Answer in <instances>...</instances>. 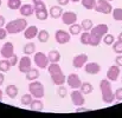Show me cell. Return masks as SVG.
<instances>
[{
    "instance_id": "1",
    "label": "cell",
    "mask_w": 122,
    "mask_h": 118,
    "mask_svg": "<svg viewBox=\"0 0 122 118\" xmlns=\"http://www.w3.org/2000/svg\"><path fill=\"white\" fill-rule=\"evenodd\" d=\"M107 33H108V26L106 24H98L97 26H94L90 30V45L97 46Z\"/></svg>"
},
{
    "instance_id": "2",
    "label": "cell",
    "mask_w": 122,
    "mask_h": 118,
    "mask_svg": "<svg viewBox=\"0 0 122 118\" xmlns=\"http://www.w3.org/2000/svg\"><path fill=\"white\" fill-rule=\"evenodd\" d=\"M100 90L102 92V100L104 103H113L115 100V93L113 92L112 84L109 83V79H102L100 81Z\"/></svg>"
},
{
    "instance_id": "3",
    "label": "cell",
    "mask_w": 122,
    "mask_h": 118,
    "mask_svg": "<svg viewBox=\"0 0 122 118\" xmlns=\"http://www.w3.org/2000/svg\"><path fill=\"white\" fill-rule=\"evenodd\" d=\"M27 27V21L25 18H18L14 20H11L10 23L6 24V31L8 32V34H15V33H20L23 31H25V28Z\"/></svg>"
},
{
    "instance_id": "4",
    "label": "cell",
    "mask_w": 122,
    "mask_h": 118,
    "mask_svg": "<svg viewBox=\"0 0 122 118\" xmlns=\"http://www.w3.org/2000/svg\"><path fill=\"white\" fill-rule=\"evenodd\" d=\"M29 91L35 98L41 99V98L44 97V86H43V84L41 81L32 80V83L29 84Z\"/></svg>"
},
{
    "instance_id": "5",
    "label": "cell",
    "mask_w": 122,
    "mask_h": 118,
    "mask_svg": "<svg viewBox=\"0 0 122 118\" xmlns=\"http://www.w3.org/2000/svg\"><path fill=\"white\" fill-rule=\"evenodd\" d=\"M94 9L96 12H98V13L109 14V13L113 12V6L107 0H96V5H95V8Z\"/></svg>"
},
{
    "instance_id": "6",
    "label": "cell",
    "mask_w": 122,
    "mask_h": 118,
    "mask_svg": "<svg viewBox=\"0 0 122 118\" xmlns=\"http://www.w3.org/2000/svg\"><path fill=\"white\" fill-rule=\"evenodd\" d=\"M33 60L36 63V65L39 67V69H46L50 64L49 61V58H47V54L43 53V52H37L33 57Z\"/></svg>"
},
{
    "instance_id": "7",
    "label": "cell",
    "mask_w": 122,
    "mask_h": 118,
    "mask_svg": "<svg viewBox=\"0 0 122 118\" xmlns=\"http://www.w3.org/2000/svg\"><path fill=\"white\" fill-rule=\"evenodd\" d=\"M31 59L29 56H24L19 59L18 61V67H19V71L21 73H27L31 69H32V64H31Z\"/></svg>"
},
{
    "instance_id": "8",
    "label": "cell",
    "mask_w": 122,
    "mask_h": 118,
    "mask_svg": "<svg viewBox=\"0 0 122 118\" xmlns=\"http://www.w3.org/2000/svg\"><path fill=\"white\" fill-rule=\"evenodd\" d=\"M0 54H1L2 58H6V59L11 58V57L14 54V47H13V44L10 42V41H8V42H5V44L2 45L1 50H0Z\"/></svg>"
},
{
    "instance_id": "9",
    "label": "cell",
    "mask_w": 122,
    "mask_h": 118,
    "mask_svg": "<svg viewBox=\"0 0 122 118\" xmlns=\"http://www.w3.org/2000/svg\"><path fill=\"white\" fill-rule=\"evenodd\" d=\"M55 39H56V41H57L58 44H61V45L66 44V42L70 41V33L66 32V31H64V30H58V31H56V33H55Z\"/></svg>"
},
{
    "instance_id": "10",
    "label": "cell",
    "mask_w": 122,
    "mask_h": 118,
    "mask_svg": "<svg viewBox=\"0 0 122 118\" xmlns=\"http://www.w3.org/2000/svg\"><path fill=\"white\" fill-rule=\"evenodd\" d=\"M62 21L63 24L65 25H72L77 21V14L75 12H71V11H68V12H63L62 14Z\"/></svg>"
},
{
    "instance_id": "11",
    "label": "cell",
    "mask_w": 122,
    "mask_h": 118,
    "mask_svg": "<svg viewBox=\"0 0 122 118\" xmlns=\"http://www.w3.org/2000/svg\"><path fill=\"white\" fill-rule=\"evenodd\" d=\"M66 83H68V85L71 87V89H74V90H76V89H80L82 85V81L80 77H78V75H76V73H71V75H69L68 77H66Z\"/></svg>"
},
{
    "instance_id": "12",
    "label": "cell",
    "mask_w": 122,
    "mask_h": 118,
    "mask_svg": "<svg viewBox=\"0 0 122 118\" xmlns=\"http://www.w3.org/2000/svg\"><path fill=\"white\" fill-rule=\"evenodd\" d=\"M71 100H72L74 105H76V106H82V105L84 104V102H85L84 94L82 93L81 91H78V90L76 89V90H74V91L71 92Z\"/></svg>"
},
{
    "instance_id": "13",
    "label": "cell",
    "mask_w": 122,
    "mask_h": 118,
    "mask_svg": "<svg viewBox=\"0 0 122 118\" xmlns=\"http://www.w3.org/2000/svg\"><path fill=\"white\" fill-rule=\"evenodd\" d=\"M86 61H88V56L84 54V53H81V54H77V56L74 57L72 65L76 69H81V67H83L86 64Z\"/></svg>"
},
{
    "instance_id": "14",
    "label": "cell",
    "mask_w": 122,
    "mask_h": 118,
    "mask_svg": "<svg viewBox=\"0 0 122 118\" xmlns=\"http://www.w3.org/2000/svg\"><path fill=\"white\" fill-rule=\"evenodd\" d=\"M120 76V66L117 65H113L108 69L107 71V79L112 80V81H116Z\"/></svg>"
},
{
    "instance_id": "15",
    "label": "cell",
    "mask_w": 122,
    "mask_h": 118,
    "mask_svg": "<svg viewBox=\"0 0 122 118\" xmlns=\"http://www.w3.org/2000/svg\"><path fill=\"white\" fill-rule=\"evenodd\" d=\"M84 70L89 75H97L101 71V66L97 63H89V64H85Z\"/></svg>"
},
{
    "instance_id": "16",
    "label": "cell",
    "mask_w": 122,
    "mask_h": 118,
    "mask_svg": "<svg viewBox=\"0 0 122 118\" xmlns=\"http://www.w3.org/2000/svg\"><path fill=\"white\" fill-rule=\"evenodd\" d=\"M51 76V79H52V81H53V84H56V85H63L64 83H66V77H65V75L63 73V71L62 72H57V73H53V75H50Z\"/></svg>"
},
{
    "instance_id": "17",
    "label": "cell",
    "mask_w": 122,
    "mask_h": 118,
    "mask_svg": "<svg viewBox=\"0 0 122 118\" xmlns=\"http://www.w3.org/2000/svg\"><path fill=\"white\" fill-rule=\"evenodd\" d=\"M37 34H38V28H37V26H35V25L27 26V27L25 28V31H24V37H25L26 39H33L35 37H37Z\"/></svg>"
},
{
    "instance_id": "18",
    "label": "cell",
    "mask_w": 122,
    "mask_h": 118,
    "mask_svg": "<svg viewBox=\"0 0 122 118\" xmlns=\"http://www.w3.org/2000/svg\"><path fill=\"white\" fill-rule=\"evenodd\" d=\"M19 11H20V14H21L23 17H30V15L33 14L35 8H33V6H32L31 4H24V5H21V7L19 8Z\"/></svg>"
},
{
    "instance_id": "19",
    "label": "cell",
    "mask_w": 122,
    "mask_h": 118,
    "mask_svg": "<svg viewBox=\"0 0 122 118\" xmlns=\"http://www.w3.org/2000/svg\"><path fill=\"white\" fill-rule=\"evenodd\" d=\"M49 14H50L51 18L58 19V18H61L62 14H63V7H61V6H52V7L50 8V11H49Z\"/></svg>"
},
{
    "instance_id": "20",
    "label": "cell",
    "mask_w": 122,
    "mask_h": 118,
    "mask_svg": "<svg viewBox=\"0 0 122 118\" xmlns=\"http://www.w3.org/2000/svg\"><path fill=\"white\" fill-rule=\"evenodd\" d=\"M6 94L10 97V98H15L17 96H18V92H19V90H18V87L15 86V85H13V84H11V85H7V87H6Z\"/></svg>"
},
{
    "instance_id": "21",
    "label": "cell",
    "mask_w": 122,
    "mask_h": 118,
    "mask_svg": "<svg viewBox=\"0 0 122 118\" xmlns=\"http://www.w3.org/2000/svg\"><path fill=\"white\" fill-rule=\"evenodd\" d=\"M47 58H49L50 63H58L61 60V54H59V52L57 50H51L47 53Z\"/></svg>"
},
{
    "instance_id": "22",
    "label": "cell",
    "mask_w": 122,
    "mask_h": 118,
    "mask_svg": "<svg viewBox=\"0 0 122 118\" xmlns=\"http://www.w3.org/2000/svg\"><path fill=\"white\" fill-rule=\"evenodd\" d=\"M30 106H31V110L32 111H41L44 109L43 102H41V99H38V98H36L35 100H32L31 104H30Z\"/></svg>"
},
{
    "instance_id": "23",
    "label": "cell",
    "mask_w": 122,
    "mask_h": 118,
    "mask_svg": "<svg viewBox=\"0 0 122 118\" xmlns=\"http://www.w3.org/2000/svg\"><path fill=\"white\" fill-rule=\"evenodd\" d=\"M92 91H94V86H92L90 83H88V81H84V83H82V85H81V92L83 93V94H90Z\"/></svg>"
},
{
    "instance_id": "24",
    "label": "cell",
    "mask_w": 122,
    "mask_h": 118,
    "mask_svg": "<svg viewBox=\"0 0 122 118\" xmlns=\"http://www.w3.org/2000/svg\"><path fill=\"white\" fill-rule=\"evenodd\" d=\"M26 75V79L27 80H30V81H32V80H37L38 77H39V71L37 70V69H31L27 73H25Z\"/></svg>"
},
{
    "instance_id": "25",
    "label": "cell",
    "mask_w": 122,
    "mask_h": 118,
    "mask_svg": "<svg viewBox=\"0 0 122 118\" xmlns=\"http://www.w3.org/2000/svg\"><path fill=\"white\" fill-rule=\"evenodd\" d=\"M81 30H82V26L78 25V24H76V23L69 26V33H70L71 36H77V34H80V33H81Z\"/></svg>"
},
{
    "instance_id": "26",
    "label": "cell",
    "mask_w": 122,
    "mask_h": 118,
    "mask_svg": "<svg viewBox=\"0 0 122 118\" xmlns=\"http://www.w3.org/2000/svg\"><path fill=\"white\" fill-rule=\"evenodd\" d=\"M11 63H10V60L8 59H6V58H4V59H1L0 60V71L1 72H7L10 69H11Z\"/></svg>"
},
{
    "instance_id": "27",
    "label": "cell",
    "mask_w": 122,
    "mask_h": 118,
    "mask_svg": "<svg viewBox=\"0 0 122 118\" xmlns=\"http://www.w3.org/2000/svg\"><path fill=\"white\" fill-rule=\"evenodd\" d=\"M24 53L26 54V56H29V54H33L35 53V51H36V45L33 44V42H27L25 46H24Z\"/></svg>"
},
{
    "instance_id": "28",
    "label": "cell",
    "mask_w": 122,
    "mask_h": 118,
    "mask_svg": "<svg viewBox=\"0 0 122 118\" xmlns=\"http://www.w3.org/2000/svg\"><path fill=\"white\" fill-rule=\"evenodd\" d=\"M7 6L10 9H19L21 7V0H8L7 1Z\"/></svg>"
},
{
    "instance_id": "29",
    "label": "cell",
    "mask_w": 122,
    "mask_h": 118,
    "mask_svg": "<svg viewBox=\"0 0 122 118\" xmlns=\"http://www.w3.org/2000/svg\"><path fill=\"white\" fill-rule=\"evenodd\" d=\"M37 38L41 42H46L49 40V32L46 30H41L38 31V34H37Z\"/></svg>"
},
{
    "instance_id": "30",
    "label": "cell",
    "mask_w": 122,
    "mask_h": 118,
    "mask_svg": "<svg viewBox=\"0 0 122 118\" xmlns=\"http://www.w3.org/2000/svg\"><path fill=\"white\" fill-rule=\"evenodd\" d=\"M35 13H36V17H37L38 20H46L47 17H49V12L46 11V8L41 9V11H36Z\"/></svg>"
},
{
    "instance_id": "31",
    "label": "cell",
    "mask_w": 122,
    "mask_h": 118,
    "mask_svg": "<svg viewBox=\"0 0 122 118\" xmlns=\"http://www.w3.org/2000/svg\"><path fill=\"white\" fill-rule=\"evenodd\" d=\"M81 26L84 31H88V32H89V31L94 27V24H92V21H91L90 19H84V20L82 21Z\"/></svg>"
},
{
    "instance_id": "32",
    "label": "cell",
    "mask_w": 122,
    "mask_h": 118,
    "mask_svg": "<svg viewBox=\"0 0 122 118\" xmlns=\"http://www.w3.org/2000/svg\"><path fill=\"white\" fill-rule=\"evenodd\" d=\"M83 7H85L86 9H94L95 5H96V0H81Z\"/></svg>"
},
{
    "instance_id": "33",
    "label": "cell",
    "mask_w": 122,
    "mask_h": 118,
    "mask_svg": "<svg viewBox=\"0 0 122 118\" xmlns=\"http://www.w3.org/2000/svg\"><path fill=\"white\" fill-rule=\"evenodd\" d=\"M81 42L83 45H90V32L84 31L81 34Z\"/></svg>"
},
{
    "instance_id": "34",
    "label": "cell",
    "mask_w": 122,
    "mask_h": 118,
    "mask_svg": "<svg viewBox=\"0 0 122 118\" xmlns=\"http://www.w3.org/2000/svg\"><path fill=\"white\" fill-rule=\"evenodd\" d=\"M32 100H33V99H32V94H31V93L24 94V96L21 97V104H23L24 106H27V105H30Z\"/></svg>"
},
{
    "instance_id": "35",
    "label": "cell",
    "mask_w": 122,
    "mask_h": 118,
    "mask_svg": "<svg viewBox=\"0 0 122 118\" xmlns=\"http://www.w3.org/2000/svg\"><path fill=\"white\" fill-rule=\"evenodd\" d=\"M113 17L116 21H122V8L117 7L115 9H113Z\"/></svg>"
},
{
    "instance_id": "36",
    "label": "cell",
    "mask_w": 122,
    "mask_h": 118,
    "mask_svg": "<svg viewBox=\"0 0 122 118\" xmlns=\"http://www.w3.org/2000/svg\"><path fill=\"white\" fill-rule=\"evenodd\" d=\"M113 50H114L115 53L122 54V41H120V40L114 41V42H113Z\"/></svg>"
},
{
    "instance_id": "37",
    "label": "cell",
    "mask_w": 122,
    "mask_h": 118,
    "mask_svg": "<svg viewBox=\"0 0 122 118\" xmlns=\"http://www.w3.org/2000/svg\"><path fill=\"white\" fill-rule=\"evenodd\" d=\"M115 41V38H114V36L113 34H106L104 37H103V42L106 44V45H113V42Z\"/></svg>"
},
{
    "instance_id": "38",
    "label": "cell",
    "mask_w": 122,
    "mask_h": 118,
    "mask_svg": "<svg viewBox=\"0 0 122 118\" xmlns=\"http://www.w3.org/2000/svg\"><path fill=\"white\" fill-rule=\"evenodd\" d=\"M58 96L61 97V98H64L66 94H68V91H66V87H64L63 85H59V87H58Z\"/></svg>"
},
{
    "instance_id": "39",
    "label": "cell",
    "mask_w": 122,
    "mask_h": 118,
    "mask_svg": "<svg viewBox=\"0 0 122 118\" xmlns=\"http://www.w3.org/2000/svg\"><path fill=\"white\" fill-rule=\"evenodd\" d=\"M33 8H35V12H36V11L44 9V8H46V7H45V4H44V2H43V0H41V1H38V2H35Z\"/></svg>"
},
{
    "instance_id": "40",
    "label": "cell",
    "mask_w": 122,
    "mask_h": 118,
    "mask_svg": "<svg viewBox=\"0 0 122 118\" xmlns=\"http://www.w3.org/2000/svg\"><path fill=\"white\" fill-rule=\"evenodd\" d=\"M114 93H115V99H117L119 102H122V87L117 89Z\"/></svg>"
},
{
    "instance_id": "41",
    "label": "cell",
    "mask_w": 122,
    "mask_h": 118,
    "mask_svg": "<svg viewBox=\"0 0 122 118\" xmlns=\"http://www.w3.org/2000/svg\"><path fill=\"white\" fill-rule=\"evenodd\" d=\"M8 60H10V63H11V65L12 66H14L15 64H18V61H19V59H18V56L17 54H13L11 58H8Z\"/></svg>"
},
{
    "instance_id": "42",
    "label": "cell",
    "mask_w": 122,
    "mask_h": 118,
    "mask_svg": "<svg viewBox=\"0 0 122 118\" xmlns=\"http://www.w3.org/2000/svg\"><path fill=\"white\" fill-rule=\"evenodd\" d=\"M7 34H8V32L6 31V28H2V27H0V40L5 39V38L7 37Z\"/></svg>"
},
{
    "instance_id": "43",
    "label": "cell",
    "mask_w": 122,
    "mask_h": 118,
    "mask_svg": "<svg viewBox=\"0 0 122 118\" xmlns=\"http://www.w3.org/2000/svg\"><path fill=\"white\" fill-rule=\"evenodd\" d=\"M115 64H116L117 66H122V54L117 56V57L115 58Z\"/></svg>"
},
{
    "instance_id": "44",
    "label": "cell",
    "mask_w": 122,
    "mask_h": 118,
    "mask_svg": "<svg viewBox=\"0 0 122 118\" xmlns=\"http://www.w3.org/2000/svg\"><path fill=\"white\" fill-rule=\"evenodd\" d=\"M85 111H90V110L86 109V108H83V106H78L77 110H76V112H85Z\"/></svg>"
},
{
    "instance_id": "45",
    "label": "cell",
    "mask_w": 122,
    "mask_h": 118,
    "mask_svg": "<svg viewBox=\"0 0 122 118\" xmlns=\"http://www.w3.org/2000/svg\"><path fill=\"white\" fill-rule=\"evenodd\" d=\"M57 1H58V4H59V5L65 6V5H68V4H69V1H70V0H57Z\"/></svg>"
},
{
    "instance_id": "46",
    "label": "cell",
    "mask_w": 122,
    "mask_h": 118,
    "mask_svg": "<svg viewBox=\"0 0 122 118\" xmlns=\"http://www.w3.org/2000/svg\"><path fill=\"white\" fill-rule=\"evenodd\" d=\"M5 25V18L2 15H0V27H2Z\"/></svg>"
},
{
    "instance_id": "47",
    "label": "cell",
    "mask_w": 122,
    "mask_h": 118,
    "mask_svg": "<svg viewBox=\"0 0 122 118\" xmlns=\"http://www.w3.org/2000/svg\"><path fill=\"white\" fill-rule=\"evenodd\" d=\"M4 80H5L4 73H1V71H0V85H2V84H4Z\"/></svg>"
},
{
    "instance_id": "48",
    "label": "cell",
    "mask_w": 122,
    "mask_h": 118,
    "mask_svg": "<svg viewBox=\"0 0 122 118\" xmlns=\"http://www.w3.org/2000/svg\"><path fill=\"white\" fill-rule=\"evenodd\" d=\"M117 40H120V41H122V32L120 33V34H119V39H117Z\"/></svg>"
},
{
    "instance_id": "49",
    "label": "cell",
    "mask_w": 122,
    "mask_h": 118,
    "mask_svg": "<svg viewBox=\"0 0 122 118\" xmlns=\"http://www.w3.org/2000/svg\"><path fill=\"white\" fill-rule=\"evenodd\" d=\"M1 100H2V91L0 90V102H1Z\"/></svg>"
},
{
    "instance_id": "50",
    "label": "cell",
    "mask_w": 122,
    "mask_h": 118,
    "mask_svg": "<svg viewBox=\"0 0 122 118\" xmlns=\"http://www.w3.org/2000/svg\"><path fill=\"white\" fill-rule=\"evenodd\" d=\"M72 2H78V1H81V0H71Z\"/></svg>"
},
{
    "instance_id": "51",
    "label": "cell",
    "mask_w": 122,
    "mask_h": 118,
    "mask_svg": "<svg viewBox=\"0 0 122 118\" xmlns=\"http://www.w3.org/2000/svg\"><path fill=\"white\" fill-rule=\"evenodd\" d=\"M38 1H41V0H33V2H38Z\"/></svg>"
},
{
    "instance_id": "52",
    "label": "cell",
    "mask_w": 122,
    "mask_h": 118,
    "mask_svg": "<svg viewBox=\"0 0 122 118\" xmlns=\"http://www.w3.org/2000/svg\"><path fill=\"white\" fill-rule=\"evenodd\" d=\"M107 1H109V2H110V1H114V0H107Z\"/></svg>"
},
{
    "instance_id": "53",
    "label": "cell",
    "mask_w": 122,
    "mask_h": 118,
    "mask_svg": "<svg viewBox=\"0 0 122 118\" xmlns=\"http://www.w3.org/2000/svg\"><path fill=\"white\" fill-rule=\"evenodd\" d=\"M0 6H1V0H0Z\"/></svg>"
}]
</instances>
